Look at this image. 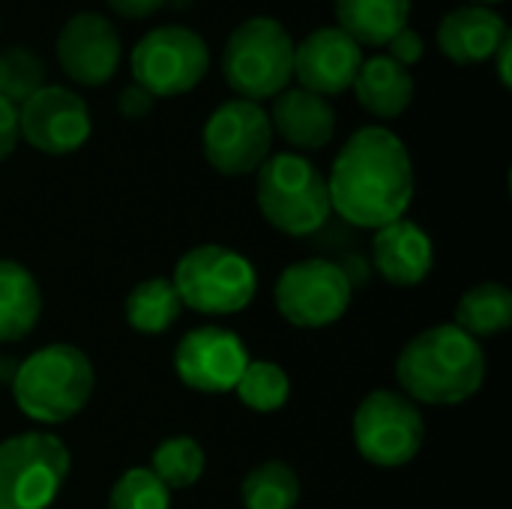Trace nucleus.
<instances>
[{
	"instance_id": "obj_6",
	"label": "nucleus",
	"mask_w": 512,
	"mask_h": 509,
	"mask_svg": "<svg viewBox=\"0 0 512 509\" xmlns=\"http://www.w3.org/2000/svg\"><path fill=\"white\" fill-rule=\"evenodd\" d=\"M171 285L192 312L234 315L255 300L258 273L240 252L219 243H201L177 261Z\"/></svg>"
},
{
	"instance_id": "obj_4",
	"label": "nucleus",
	"mask_w": 512,
	"mask_h": 509,
	"mask_svg": "<svg viewBox=\"0 0 512 509\" xmlns=\"http://www.w3.org/2000/svg\"><path fill=\"white\" fill-rule=\"evenodd\" d=\"M258 174V207L261 216L288 237L318 234L333 207L327 192V177L297 153H276L255 171Z\"/></svg>"
},
{
	"instance_id": "obj_33",
	"label": "nucleus",
	"mask_w": 512,
	"mask_h": 509,
	"mask_svg": "<svg viewBox=\"0 0 512 509\" xmlns=\"http://www.w3.org/2000/svg\"><path fill=\"white\" fill-rule=\"evenodd\" d=\"M495 60H498V75H501V84L504 87H510L512 84V75H510V60H512V42L510 36L501 42V48L495 51Z\"/></svg>"
},
{
	"instance_id": "obj_29",
	"label": "nucleus",
	"mask_w": 512,
	"mask_h": 509,
	"mask_svg": "<svg viewBox=\"0 0 512 509\" xmlns=\"http://www.w3.org/2000/svg\"><path fill=\"white\" fill-rule=\"evenodd\" d=\"M387 48H390V60H396L399 66H405V69H411L420 57H423V36L417 33V30H411V27H402L390 42H387Z\"/></svg>"
},
{
	"instance_id": "obj_1",
	"label": "nucleus",
	"mask_w": 512,
	"mask_h": 509,
	"mask_svg": "<svg viewBox=\"0 0 512 509\" xmlns=\"http://www.w3.org/2000/svg\"><path fill=\"white\" fill-rule=\"evenodd\" d=\"M330 207L354 228H384L405 219L414 201V165L399 135L384 126L357 129L327 177Z\"/></svg>"
},
{
	"instance_id": "obj_30",
	"label": "nucleus",
	"mask_w": 512,
	"mask_h": 509,
	"mask_svg": "<svg viewBox=\"0 0 512 509\" xmlns=\"http://www.w3.org/2000/svg\"><path fill=\"white\" fill-rule=\"evenodd\" d=\"M153 96L141 87V84H129V87H123V93H120V114L123 117H132V120H138V117H147L150 114V108H153Z\"/></svg>"
},
{
	"instance_id": "obj_23",
	"label": "nucleus",
	"mask_w": 512,
	"mask_h": 509,
	"mask_svg": "<svg viewBox=\"0 0 512 509\" xmlns=\"http://www.w3.org/2000/svg\"><path fill=\"white\" fill-rule=\"evenodd\" d=\"M183 312V303L171 285V279H147L135 285L123 303L126 324L138 333L159 336L165 333Z\"/></svg>"
},
{
	"instance_id": "obj_28",
	"label": "nucleus",
	"mask_w": 512,
	"mask_h": 509,
	"mask_svg": "<svg viewBox=\"0 0 512 509\" xmlns=\"http://www.w3.org/2000/svg\"><path fill=\"white\" fill-rule=\"evenodd\" d=\"M108 509H171V489L150 468H129L111 486Z\"/></svg>"
},
{
	"instance_id": "obj_5",
	"label": "nucleus",
	"mask_w": 512,
	"mask_h": 509,
	"mask_svg": "<svg viewBox=\"0 0 512 509\" xmlns=\"http://www.w3.org/2000/svg\"><path fill=\"white\" fill-rule=\"evenodd\" d=\"M222 75L246 102L273 99L294 78V39L276 18L255 15L231 33L222 51Z\"/></svg>"
},
{
	"instance_id": "obj_20",
	"label": "nucleus",
	"mask_w": 512,
	"mask_h": 509,
	"mask_svg": "<svg viewBox=\"0 0 512 509\" xmlns=\"http://www.w3.org/2000/svg\"><path fill=\"white\" fill-rule=\"evenodd\" d=\"M42 315V294L33 273L0 258V342H21Z\"/></svg>"
},
{
	"instance_id": "obj_19",
	"label": "nucleus",
	"mask_w": 512,
	"mask_h": 509,
	"mask_svg": "<svg viewBox=\"0 0 512 509\" xmlns=\"http://www.w3.org/2000/svg\"><path fill=\"white\" fill-rule=\"evenodd\" d=\"M351 87H354L360 105L381 120H393V117L405 114L414 99L411 72L390 57L363 60Z\"/></svg>"
},
{
	"instance_id": "obj_7",
	"label": "nucleus",
	"mask_w": 512,
	"mask_h": 509,
	"mask_svg": "<svg viewBox=\"0 0 512 509\" xmlns=\"http://www.w3.org/2000/svg\"><path fill=\"white\" fill-rule=\"evenodd\" d=\"M69 477V450L57 435L21 432L0 441V509H48Z\"/></svg>"
},
{
	"instance_id": "obj_3",
	"label": "nucleus",
	"mask_w": 512,
	"mask_h": 509,
	"mask_svg": "<svg viewBox=\"0 0 512 509\" xmlns=\"http://www.w3.org/2000/svg\"><path fill=\"white\" fill-rule=\"evenodd\" d=\"M96 375L87 354L75 345H45L12 372V399L24 417L60 426L84 411Z\"/></svg>"
},
{
	"instance_id": "obj_2",
	"label": "nucleus",
	"mask_w": 512,
	"mask_h": 509,
	"mask_svg": "<svg viewBox=\"0 0 512 509\" xmlns=\"http://www.w3.org/2000/svg\"><path fill=\"white\" fill-rule=\"evenodd\" d=\"M396 381L414 405H462L486 381V351L456 324H438L402 348Z\"/></svg>"
},
{
	"instance_id": "obj_32",
	"label": "nucleus",
	"mask_w": 512,
	"mask_h": 509,
	"mask_svg": "<svg viewBox=\"0 0 512 509\" xmlns=\"http://www.w3.org/2000/svg\"><path fill=\"white\" fill-rule=\"evenodd\" d=\"M165 3H168V0H108V6H111L117 15L135 18V21H141V18H147V15H153V12H159Z\"/></svg>"
},
{
	"instance_id": "obj_16",
	"label": "nucleus",
	"mask_w": 512,
	"mask_h": 509,
	"mask_svg": "<svg viewBox=\"0 0 512 509\" xmlns=\"http://www.w3.org/2000/svg\"><path fill=\"white\" fill-rule=\"evenodd\" d=\"M372 264L390 285L414 288L426 282V276L432 273L435 249H432L429 234L417 222L399 219L375 231Z\"/></svg>"
},
{
	"instance_id": "obj_27",
	"label": "nucleus",
	"mask_w": 512,
	"mask_h": 509,
	"mask_svg": "<svg viewBox=\"0 0 512 509\" xmlns=\"http://www.w3.org/2000/svg\"><path fill=\"white\" fill-rule=\"evenodd\" d=\"M45 63L27 48H3L0 51V99L15 108L30 99L39 87H45Z\"/></svg>"
},
{
	"instance_id": "obj_34",
	"label": "nucleus",
	"mask_w": 512,
	"mask_h": 509,
	"mask_svg": "<svg viewBox=\"0 0 512 509\" xmlns=\"http://www.w3.org/2000/svg\"><path fill=\"white\" fill-rule=\"evenodd\" d=\"M483 3H501V0H483Z\"/></svg>"
},
{
	"instance_id": "obj_8",
	"label": "nucleus",
	"mask_w": 512,
	"mask_h": 509,
	"mask_svg": "<svg viewBox=\"0 0 512 509\" xmlns=\"http://www.w3.org/2000/svg\"><path fill=\"white\" fill-rule=\"evenodd\" d=\"M426 423L417 405L393 390L369 393L354 414V444L369 465L402 468L417 459Z\"/></svg>"
},
{
	"instance_id": "obj_31",
	"label": "nucleus",
	"mask_w": 512,
	"mask_h": 509,
	"mask_svg": "<svg viewBox=\"0 0 512 509\" xmlns=\"http://www.w3.org/2000/svg\"><path fill=\"white\" fill-rule=\"evenodd\" d=\"M18 108L6 99H0V162L15 150L18 144Z\"/></svg>"
},
{
	"instance_id": "obj_17",
	"label": "nucleus",
	"mask_w": 512,
	"mask_h": 509,
	"mask_svg": "<svg viewBox=\"0 0 512 509\" xmlns=\"http://www.w3.org/2000/svg\"><path fill=\"white\" fill-rule=\"evenodd\" d=\"M507 36V21L489 6H459L438 24V48L459 66L492 60Z\"/></svg>"
},
{
	"instance_id": "obj_11",
	"label": "nucleus",
	"mask_w": 512,
	"mask_h": 509,
	"mask_svg": "<svg viewBox=\"0 0 512 509\" xmlns=\"http://www.w3.org/2000/svg\"><path fill=\"white\" fill-rule=\"evenodd\" d=\"M204 156L225 177L255 174L273 147L270 114L258 102L231 99L219 105L204 126Z\"/></svg>"
},
{
	"instance_id": "obj_13",
	"label": "nucleus",
	"mask_w": 512,
	"mask_h": 509,
	"mask_svg": "<svg viewBox=\"0 0 512 509\" xmlns=\"http://www.w3.org/2000/svg\"><path fill=\"white\" fill-rule=\"evenodd\" d=\"M246 366L249 351L243 339L225 327H195L174 351V372L195 393H231Z\"/></svg>"
},
{
	"instance_id": "obj_14",
	"label": "nucleus",
	"mask_w": 512,
	"mask_h": 509,
	"mask_svg": "<svg viewBox=\"0 0 512 509\" xmlns=\"http://www.w3.org/2000/svg\"><path fill=\"white\" fill-rule=\"evenodd\" d=\"M123 57L114 24L99 12L72 15L57 36V60L63 72L84 87H99L114 78Z\"/></svg>"
},
{
	"instance_id": "obj_18",
	"label": "nucleus",
	"mask_w": 512,
	"mask_h": 509,
	"mask_svg": "<svg viewBox=\"0 0 512 509\" xmlns=\"http://www.w3.org/2000/svg\"><path fill=\"white\" fill-rule=\"evenodd\" d=\"M270 126L297 150H321L336 135V114L324 96L303 87H285L273 102Z\"/></svg>"
},
{
	"instance_id": "obj_15",
	"label": "nucleus",
	"mask_w": 512,
	"mask_h": 509,
	"mask_svg": "<svg viewBox=\"0 0 512 509\" xmlns=\"http://www.w3.org/2000/svg\"><path fill=\"white\" fill-rule=\"evenodd\" d=\"M363 63V48L339 27H321L294 45V75L303 90L318 96L345 93Z\"/></svg>"
},
{
	"instance_id": "obj_10",
	"label": "nucleus",
	"mask_w": 512,
	"mask_h": 509,
	"mask_svg": "<svg viewBox=\"0 0 512 509\" xmlns=\"http://www.w3.org/2000/svg\"><path fill=\"white\" fill-rule=\"evenodd\" d=\"M276 309L279 315L303 330H321L345 318L351 306V276L327 261L306 258L288 264L276 282Z\"/></svg>"
},
{
	"instance_id": "obj_26",
	"label": "nucleus",
	"mask_w": 512,
	"mask_h": 509,
	"mask_svg": "<svg viewBox=\"0 0 512 509\" xmlns=\"http://www.w3.org/2000/svg\"><path fill=\"white\" fill-rule=\"evenodd\" d=\"M234 393L240 396V402L249 411H255V414H276L291 399V381H288V375H285V369L279 363L249 360V366L243 369Z\"/></svg>"
},
{
	"instance_id": "obj_22",
	"label": "nucleus",
	"mask_w": 512,
	"mask_h": 509,
	"mask_svg": "<svg viewBox=\"0 0 512 509\" xmlns=\"http://www.w3.org/2000/svg\"><path fill=\"white\" fill-rule=\"evenodd\" d=\"M453 324L468 336H474L477 342L510 330L512 291L501 282H480L468 288L456 303Z\"/></svg>"
},
{
	"instance_id": "obj_9",
	"label": "nucleus",
	"mask_w": 512,
	"mask_h": 509,
	"mask_svg": "<svg viewBox=\"0 0 512 509\" xmlns=\"http://www.w3.org/2000/svg\"><path fill=\"white\" fill-rule=\"evenodd\" d=\"M207 66V42L195 30L180 24L150 30L132 51L135 84H141L153 99L189 93L207 75Z\"/></svg>"
},
{
	"instance_id": "obj_21",
	"label": "nucleus",
	"mask_w": 512,
	"mask_h": 509,
	"mask_svg": "<svg viewBox=\"0 0 512 509\" xmlns=\"http://www.w3.org/2000/svg\"><path fill=\"white\" fill-rule=\"evenodd\" d=\"M411 0H336L339 30L360 48L387 45L402 27H408Z\"/></svg>"
},
{
	"instance_id": "obj_12",
	"label": "nucleus",
	"mask_w": 512,
	"mask_h": 509,
	"mask_svg": "<svg viewBox=\"0 0 512 509\" xmlns=\"http://www.w3.org/2000/svg\"><path fill=\"white\" fill-rule=\"evenodd\" d=\"M90 129L87 102L69 87L45 84L18 105V135L39 153H75L90 138Z\"/></svg>"
},
{
	"instance_id": "obj_24",
	"label": "nucleus",
	"mask_w": 512,
	"mask_h": 509,
	"mask_svg": "<svg viewBox=\"0 0 512 509\" xmlns=\"http://www.w3.org/2000/svg\"><path fill=\"white\" fill-rule=\"evenodd\" d=\"M240 501L243 509H294L300 504V477L291 465L270 459L243 477Z\"/></svg>"
},
{
	"instance_id": "obj_25",
	"label": "nucleus",
	"mask_w": 512,
	"mask_h": 509,
	"mask_svg": "<svg viewBox=\"0 0 512 509\" xmlns=\"http://www.w3.org/2000/svg\"><path fill=\"white\" fill-rule=\"evenodd\" d=\"M207 468V456L204 447L189 438V435H174L165 438L153 456H150V471L174 492V489H192Z\"/></svg>"
}]
</instances>
